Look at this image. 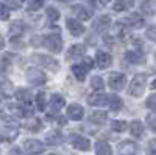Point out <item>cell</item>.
<instances>
[{
	"label": "cell",
	"instance_id": "cell-5",
	"mask_svg": "<svg viewBox=\"0 0 156 155\" xmlns=\"http://www.w3.org/2000/svg\"><path fill=\"white\" fill-rule=\"evenodd\" d=\"M108 83H109V88H112L114 91H120L126 85V75L122 72H111L108 77Z\"/></svg>",
	"mask_w": 156,
	"mask_h": 155
},
{
	"label": "cell",
	"instance_id": "cell-18",
	"mask_svg": "<svg viewBox=\"0 0 156 155\" xmlns=\"http://www.w3.org/2000/svg\"><path fill=\"white\" fill-rule=\"evenodd\" d=\"M0 94L3 97H11L14 96V85L9 80H2L0 82Z\"/></svg>",
	"mask_w": 156,
	"mask_h": 155
},
{
	"label": "cell",
	"instance_id": "cell-20",
	"mask_svg": "<svg viewBox=\"0 0 156 155\" xmlns=\"http://www.w3.org/2000/svg\"><path fill=\"white\" fill-rule=\"evenodd\" d=\"M126 24H129L136 30V28H142V27H144L145 22H144V19H142L139 14H136V13H134V14H129L126 17Z\"/></svg>",
	"mask_w": 156,
	"mask_h": 155
},
{
	"label": "cell",
	"instance_id": "cell-40",
	"mask_svg": "<svg viewBox=\"0 0 156 155\" xmlns=\"http://www.w3.org/2000/svg\"><path fill=\"white\" fill-rule=\"evenodd\" d=\"M147 121H148V125H150V130L154 132V130H156V125H154V113H151V114L148 116Z\"/></svg>",
	"mask_w": 156,
	"mask_h": 155
},
{
	"label": "cell",
	"instance_id": "cell-7",
	"mask_svg": "<svg viewBox=\"0 0 156 155\" xmlns=\"http://www.w3.org/2000/svg\"><path fill=\"white\" fill-rule=\"evenodd\" d=\"M70 144L78 149V150H89L90 149V143L89 139L84 136H78V135H72L70 136Z\"/></svg>",
	"mask_w": 156,
	"mask_h": 155
},
{
	"label": "cell",
	"instance_id": "cell-44",
	"mask_svg": "<svg viewBox=\"0 0 156 155\" xmlns=\"http://www.w3.org/2000/svg\"><path fill=\"white\" fill-rule=\"evenodd\" d=\"M3 47H5V39H3V36L0 35V50H2Z\"/></svg>",
	"mask_w": 156,
	"mask_h": 155
},
{
	"label": "cell",
	"instance_id": "cell-21",
	"mask_svg": "<svg viewBox=\"0 0 156 155\" xmlns=\"http://www.w3.org/2000/svg\"><path fill=\"white\" fill-rule=\"evenodd\" d=\"M72 11H73L75 17L81 19V20H87V19L90 17V13H89V11H87L83 5H75V6L72 8Z\"/></svg>",
	"mask_w": 156,
	"mask_h": 155
},
{
	"label": "cell",
	"instance_id": "cell-45",
	"mask_svg": "<svg viewBox=\"0 0 156 155\" xmlns=\"http://www.w3.org/2000/svg\"><path fill=\"white\" fill-rule=\"evenodd\" d=\"M98 2H100L101 5H108V3L111 2V0H98Z\"/></svg>",
	"mask_w": 156,
	"mask_h": 155
},
{
	"label": "cell",
	"instance_id": "cell-3",
	"mask_svg": "<svg viewBox=\"0 0 156 155\" xmlns=\"http://www.w3.org/2000/svg\"><path fill=\"white\" fill-rule=\"evenodd\" d=\"M44 46L50 50V52H61L62 50V39H61V35L58 31H53L51 35L44 38Z\"/></svg>",
	"mask_w": 156,
	"mask_h": 155
},
{
	"label": "cell",
	"instance_id": "cell-28",
	"mask_svg": "<svg viewBox=\"0 0 156 155\" xmlns=\"http://www.w3.org/2000/svg\"><path fill=\"white\" fill-rule=\"evenodd\" d=\"M108 102H109V108H111L112 111H119V110L123 107L122 99H120L119 96H115V94H112V96L108 99Z\"/></svg>",
	"mask_w": 156,
	"mask_h": 155
},
{
	"label": "cell",
	"instance_id": "cell-23",
	"mask_svg": "<svg viewBox=\"0 0 156 155\" xmlns=\"http://www.w3.org/2000/svg\"><path fill=\"white\" fill-rule=\"evenodd\" d=\"M129 132H131V135L134 138H140L144 135V124L140 121H133L131 125H129Z\"/></svg>",
	"mask_w": 156,
	"mask_h": 155
},
{
	"label": "cell",
	"instance_id": "cell-19",
	"mask_svg": "<svg viewBox=\"0 0 156 155\" xmlns=\"http://www.w3.org/2000/svg\"><path fill=\"white\" fill-rule=\"evenodd\" d=\"M90 122H94L97 125H103L106 121H108V114L105 111H94L92 114H90V118H89Z\"/></svg>",
	"mask_w": 156,
	"mask_h": 155
},
{
	"label": "cell",
	"instance_id": "cell-14",
	"mask_svg": "<svg viewBox=\"0 0 156 155\" xmlns=\"http://www.w3.org/2000/svg\"><path fill=\"white\" fill-rule=\"evenodd\" d=\"M19 135V130H17V127H9V125H5L0 128V136H2L3 139L6 141H12V139H16Z\"/></svg>",
	"mask_w": 156,
	"mask_h": 155
},
{
	"label": "cell",
	"instance_id": "cell-9",
	"mask_svg": "<svg viewBox=\"0 0 156 155\" xmlns=\"http://www.w3.org/2000/svg\"><path fill=\"white\" fill-rule=\"evenodd\" d=\"M23 28H25L23 22H20V20L11 22V24H9V28H8V36L11 38V39H17L19 36H22Z\"/></svg>",
	"mask_w": 156,
	"mask_h": 155
},
{
	"label": "cell",
	"instance_id": "cell-11",
	"mask_svg": "<svg viewBox=\"0 0 156 155\" xmlns=\"http://www.w3.org/2000/svg\"><path fill=\"white\" fill-rule=\"evenodd\" d=\"M111 61H112V58H111L109 54H106V52H97V55H95V64H97V68L106 69V68H109Z\"/></svg>",
	"mask_w": 156,
	"mask_h": 155
},
{
	"label": "cell",
	"instance_id": "cell-27",
	"mask_svg": "<svg viewBox=\"0 0 156 155\" xmlns=\"http://www.w3.org/2000/svg\"><path fill=\"white\" fill-rule=\"evenodd\" d=\"M109 24H111V19H109L108 16H101V17L97 19V22H95L94 27L98 28V31H105V30L109 28Z\"/></svg>",
	"mask_w": 156,
	"mask_h": 155
},
{
	"label": "cell",
	"instance_id": "cell-26",
	"mask_svg": "<svg viewBox=\"0 0 156 155\" xmlns=\"http://www.w3.org/2000/svg\"><path fill=\"white\" fill-rule=\"evenodd\" d=\"M125 58L129 63H140L142 60H144V55H142L140 52H137V50H128L125 54Z\"/></svg>",
	"mask_w": 156,
	"mask_h": 155
},
{
	"label": "cell",
	"instance_id": "cell-12",
	"mask_svg": "<svg viewBox=\"0 0 156 155\" xmlns=\"http://www.w3.org/2000/svg\"><path fill=\"white\" fill-rule=\"evenodd\" d=\"M67 28L70 30V35L72 36H81L83 33H84V27H83V25L80 24V22H78L76 19H72V17H69L67 19Z\"/></svg>",
	"mask_w": 156,
	"mask_h": 155
},
{
	"label": "cell",
	"instance_id": "cell-42",
	"mask_svg": "<svg viewBox=\"0 0 156 155\" xmlns=\"http://www.w3.org/2000/svg\"><path fill=\"white\" fill-rule=\"evenodd\" d=\"M154 94H150V97L147 99V107L150 108V110H154Z\"/></svg>",
	"mask_w": 156,
	"mask_h": 155
},
{
	"label": "cell",
	"instance_id": "cell-35",
	"mask_svg": "<svg viewBox=\"0 0 156 155\" xmlns=\"http://www.w3.org/2000/svg\"><path fill=\"white\" fill-rule=\"evenodd\" d=\"M142 11H144L145 14H153L154 13V2L153 0H145L144 5H142Z\"/></svg>",
	"mask_w": 156,
	"mask_h": 155
},
{
	"label": "cell",
	"instance_id": "cell-34",
	"mask_svg": "<svg viewBox=\"0 0 156 155\" xmlns=\"http://www.w3.org/2000/svg\"><path fill=\"white\" fill-rule=\"evenodd\" d=\"M25 127H27L30 132H39L41 130V122H39V119H36V118H31V121Z\"/></svg>",
	"mask_w": 156,
	"mask_h": 155
},
{
	"label": "cell",
	"instance_id": "cell-41",
	"mask_svg": "<svg viewBox=\"0 0 156 155\" xmlns=\"http://www.w3.org/2000/svg\"><path fill=\"white\" fill-rule=\"evenodd\" d=\"M147 38L151 41V42H154V39H156V36H154V27L151 25V27L147 30Z\"/></svg>",
	"mask_w": 156,
	"mask_h": 155
},
{
	"label": "cell",
	"instance_id": "cell-39",
	"mask_svg": "<svg viewBox=\"0 0 156 155\" xmlns=\"http://www.w3.org/2000/svg\"><path fill=\"white\" fill-rule=\"evenodd\" d=\"M80 66H81V68H83V69L87 72V71H90V69H92V61H90L89 58H84V60H83V63L80 64Z\"/></svg>",
	"mask_w": 156,
	"mask_h": 155
},
{
	"label": "cell",
	"instance_id": "cell-33",
	"mask_svg": "<svg viewBox=\"0 0 156 155\" xmlns=\"http://www.w3.org/2000/svg\"><path fill=\"white\" fill-rule=\"evenodd\" d=\"M111 127H112V130H114V132L122 133V132L126 130V122H125V121H112Z\"/></svg>",
	"mask_w": 156,
	"mask_h": 155
},
{
	"label": "cell",
	"instance_id": "cell-43",
	"mask_svg": "<svg viewBox=\"0 0 156 155\" xmlns=\"http://www.w3.org/2000/svg\"><path fill=\"white\" fill-rule=\"evenodd\" d=\"M5 3H9L11 8H19V0H3Z\"/></svg>",
	"mask_w": 156,
	"mask_h": 155
},
{
	"label": "cell",
	"instance_id": "cell-30",
	"mask_svg": "<svg viewBox=\"0 0 156 155\" xmlns=\"http://www.w3.org/2000/svg\"><path fill=\"white\" fill-rule=\"evenodd\" d=\"M36 103H37V108L41 110V111H44L47 108V96H45V93H37Z\"/></svg>",
	"mask_w": 156,
	"mask_h": 155
},
{
	"label": "cell",
	"instance_id": "cell-36",
	"mask_svg": "<svg viewBox=\"0 0 156 155\" xmlns=\"http://www.w3.org/2000/svg\"><path fill=\"white\" fill-rule=\"evenodd\" d=\"M45 3V0H31V2L28 3V11L31 13V11H36V9H39V8H41L42 5Z\"/></svg>",
	"mask_w": 156,
	"mask_h": 155
},
{
	"label": "cell",
	"instance_id": "cell-37",
	"mask_svg": "<svg viewBox=\"0 0 156 155\" xmlns=\"http://www.w3.org/2000/svg\"><path fill=\"white\" fill-rule=\"evenodd\" d=\"M114 35H115V36H123V35H125V27H123L122 22H117V24L114 25Z\"/></svg>",
	"mask_w": 156,
	"mask_h": 155
},
{
	"label": "cell",
	"instance_id": "cell-24",
	"mask_svg": "<svg viewBox=\"0 0 156 155\" xmlns=\"http://www.w3.org/2000/svg\"><path fill=\"white\" fill-rule=\"evenodd\" d=\"M134 5V0H114V11H126Z\"/></svg>",
	"mask_w": 156,
	"mask_h": 155
},
{
	"label": "cell",
	"instance_id": "cell-29",
	"mask_svg": "<svg viewBox=\"0 0 156 155\" xmlns=\"http://www.w3.org/2000/svg\"><path fill=\"white\" fill-rule=\"evenodd\" d=\"M72 72H73V75H75V79L78 80V82H83L84 80V77H86V71L80 66V64H73L72 66Z\"/></svg>",
	"mask_w": 156,
	"mask_h": 155
},
{
	"label": "cell",
	"instance_id": "cell-17",
	"mask_svg": "<svg viewBox=\"0 0 156 155\" xmlns=\"http://www.w3.org/2000/svg\"><path fill=\"white\" fill-rule=\"evenodd\" d=\"M84 52H86V47L83 44H73L69 49V52H67V60H70V58H80V57L84 55Z\"/></svg>",
	"mask_w": 156,
	"mask_h": 155
},
{
	"label": "cell",
	"instance_id": "cell-38",
	"mask_svg": "<svg viewBox=\"0 0 156 155\" xmlns=\"http://www.w3.org/2000/svg\"><path fill=\"white\" fill-rule=\"evenodd\" d=\"M9 17V8L6 5H0V19L6 20Z\"/></svg>",
	"mask_w": 156,
	"mask_h": 155
},
{
	"label": "cell",
	"instance_id": "cell-8",
	"mask_svg": "<svg viewBox=\"0 0 156 155\" xmlns=\"http://www.w3.org/2000/svg\"><path fill=\"white\" fill-rule=\"evenodd\" d=\"M14 96H16V99H17L20 103H23V107L31 105L33 94H31V91H30V89H27V88H19L17 91L14 93Z\"/></svg>",
	"mask_w": 156,
	"mask_h": 155
},
{
	"label": "cell",
	"instance_id": "cell-47",
	"mask_svg": "<svg viewBox=\"0 0 156 155\" xmlns=\"http://www.w3.org/2000/svg\"><path fill=\"white\" fill-rule=\"evenodd\" d=\"M150 155H154V152H151V153H150Z\"/></svg>",
	"mask_w": 156,
	"mask_h": 155
},
{
	"label": "cell",
	"instance_id": "cell-10",
	"mask_svg": "<svg viewBox=\"0 0 156 155\" xmlns=\"http://www.w3.org/2000/svg\"><path fill=\"white\" fill-rule=\"evenodd\" d=\"M83 116H84V110L78 103H72L67 108V118L72 121H80V119H83Z\"/></svg>",
	"mask_w": 156,
	"mask_h": 155
},
{
	"label": "cell",
	"instance_id": "cell-31",
	"mask_svg": "<svg viewBox=\"0 0 156 155\" xmlns=\"http://www.w3.org/2000/svg\"><path fill=\"white\" fill-rule=\"evenodd\" d=\"M90 86H92V89H95V91H103V88H105V83H103V79L101 77H92V80H90Z\"/></svg>",
	"mask_w": 156,
	"mask_h": 155
},
{
	"label": "cell",
	"instance_id": "cell-2",
	"mask_svg": "<svg viewBox=\"0 0 156 155\" xmlns=\"http://www.w3.org/2000/svg\"><path fill=\"white\" fill-rule=\"evenodd\" d=\"M31 61H33L34 64H39V66L48 68L50 71H53V72H56L58 68H59V64H58L56 60H53V58L48 57V55H42V54H34V55H31Z\"/></svg>",
	"mask_w": 156,
	"mask_h": 155
},
{
	"label": "cell",
	"instance_id": "cell-13",
	"mask_svg": "<svg viewBox=\"0 0 156 155\" xmlns=\"http://www.w3.org/2000/svg\"><path fill=\"white\" fill-rule=\"evenodd\" d=\"M87 103L92 107H103L108 103V97L105 94H100V93H94L87 97Z\"/></svg>",
	"mask_w": 156,
	"mask_h": 155
},
{
	"label": "cell",
	"instance_id": "cell-6",
	"mask_svg": "<svg viewBox=\"0 0 156 155\" xmlns=\"http://www.w3.org/2000/svg\"><path fill=\"white\" fill-rule=\"evenodd\" d=\"M23 149L27 150L28 153H41V152H44V143H41L39 139H27L23 143Z\"/></svg>",
	"mask_w": 156,
	"mask_h": 155
},
{
	"label": "cell",
	"instance_id": "cell-32",
	"mask_svg": "<svg viewBox=\"0 0 156 155\" xmlns=\"http://www.w3.org/2000/svg\"><path fill=\"white\" fill-rule=\"evenodd\" d=\"M47 17H48L50 22H56L59 19V11L56 8H53V6H48L47 8Z\"/></svg>",
	"mask_w": 156,
	"mask_h": 155
},
{
	"label": "cell",
	"instance_id": "cell-48",
	"mask_svg": "<svg viewBox=\"0 0 156 155\" xmlns=\"http://www.w3.org/2000/svg\"><path fill=\"white\" fill-rule=\"evenodd\" d=\"M51 155H53V153H51Z\"/></svg>",
	"mask_w": 156,
	"mask_h": 155
},
{
	"label": "cell",
	"instance_id": "cell-1",
	"mask_svg": "<svg viewBox=\"0 0 156 155\" xmlns=\"http://www.w3.org/2000/svg\"><path fill=\"white\" fill-rule=\"evenodd\" d=\"M147 75L145 74H137L134 75V79L131 80L129 83V88H128V93L129 96H134V97H140L142 93H144V89L147 86Z\"/></svg>",
	"mask_w": 156,
	"mask_h": 155
},
{
	"label": "cell",
	"instance_id": "cell-25",
	"mask_svg": "<svg viewBox=\"0 0 156 155\" xmlns=\"http://www.w3.org/2000/svg\"><path fill=\"white\" fill-rule=\"evenodd\" d=\"M6 108H8V111L12 116H16V118H23L25 114H28L27 110H23V105H11V103H9Z\"/></svg>",
	"mask_w": 156,
	"mask_h": 155
},
{
	"label": "cell",
	"instance_id": "cell-46",
	"mask_svg": "<svg viewBox=\"0 0 156 155\" xmlns=\"http://www.w3.org/2000/svg\"><path fill=\"white\" fill-rule=\"evenodd\" d=\"M9 155H19V150H17V149H12Z\"/></svg>",
	"mask_w": 156,
	"mask_h": 155
},
{
	"label": "cell",
	"instance_id": "cell-22",
	"mask_svg": "<svg viewBox=\"0 0 156 155\" xmlns=\"http://www.w3.org/2000/svg\"><path fill=\"white\" fill-rule=\"evenodd\" d=\"M95 153L97 155H111L112 149L108 143H105V141H97L95 143Z\"/></svg>",
	"mask_w": 156,
	"mask_h": 155
},
{
	"label": "cell",
	"instance_id": "cell-4",
	"mask_svg": "<svg viewBox=\"0 0 156 155\" xmlns=\"http://www.w3.org/2000/svg\"><path fill=\"white\" fill-rule=\"evenodd\" d=\"M25 75H27V80L31 85H34V86H41V85H44L47 82V75L41 69H37V68L27 69V74H25Z\"/></svg>",
	"mask_w": 156,
	"mask_h": 155
},
{
	"label": "cell",
	"instance_id": "cell-16",
	"mask_svg": "<svg viewBox=\"0 0 156 155\" xmlns=\"http://www.w3.org/2000/svg\"><path fill=\"white\" fill-rule=\"evenodd\" d=\"M45 141H47V144H50V146H58V144L62 143V135L58 130H50L45 135Z\"/></svg>",
	"mask_w": 156,
	"mask_h": 155
},
{
	"label": "cell",
	"instance_id": "cell-15",
	"mask_svg": "<svg viewBox=\"0 0 156 155\" xmlns=\"http://www.w3.org/2000/svg\"><path fill=\"white\" fill-rule=\"evenodd\" d=\"M64 105H66V100H64L62 96H59V94H53V96H51V99H50V110L53 113H58Z\"/></svg>",
	"mask_w": 156,
	"mask_h": 155
}]
</instances>
